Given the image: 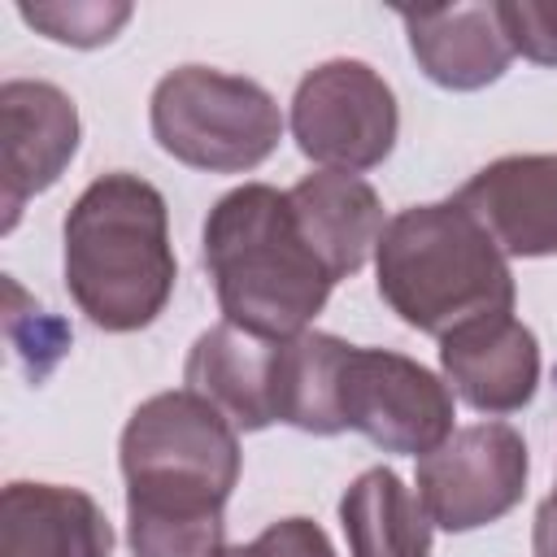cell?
Masks as SVG:
<instances>
[{"label":"cell","instance_id":"30bf717a","mask_svg":"<svg viewBox=\"0 0 557 557\" xmlns=\"http://www.w3.org/2000/svg\"><path fill=\"white\" fill-rule=\"evenodd\" d=\"M505 257H557V152H518L483 165L453 196Z\"/></svg>","mask_w":557,"mask_h":557},{"label":"cell","instance_id":"d6986e66","mask_svg":"<svg viewBox=\"0 0 557 557\" xmlns=\"http://www.w3.org/2000/svg\"><path fill=\"white\" fill-rule=\"evenodd\" d=\"M496 13L513 57L522 52L535 65H557V0H496Z\"/></svg>","mask_w":557,"mask_h":557},{"label":"cell","instance_id":"9c48e42d","mask_svg":"<svg viewBox=\"0 0 557 557\" xmlns=\"http://www.w3.org/2000/svg\"><path fill=\"white\" fill-rule=\"evenodd\" d=\"M0 148H4V231L30 196L48 191L78 152V109L44 78H9L0 87Z\"/></svg>","mask_w":557,"mask_h":557},{"label":"cell","instance_id":"2e32d148","mask_svg":"<svg viewBox=\"0 0 557 557\" xmlns=\"http://www.w3.org/2000/svg\"><path fill=\"white\" fill-rule=\"evenodd\" d=\"M348 557H431V518L396 470L374 466L339 496Z\"/></svg>","mask_w":557,"mask_h":557},{"label":"cell","instance_id":"5b68a950","mask_svg":"<svg viewBox=\"0 0 557 557\" xmlns=\"http://www.w3.org/2000/svg\"><path fill=\"white\" fill-rule=\"evenodd\" d=\"M152 139L183 165L209 174L257 170L283 139L274 96L244 74L178 65L152 87Z\"/></svg>","mask_w":557,"mask_h":557},{"label":"cell","instance_id":"7c38bea8","mask_svg":"<svg viewBox=\"0 0 557 557\" xmlns=\"http://www.w3.org/2000/svg\"><path fill=\"white\" fill-rule=\"evenodd\" d=\"M409 30V52L418 70L448 91H479L496 83L509 61L513 44L500 26L496 4H444V9H400Z\"/></svg>","mask_w":557,"mask_h":557},{"label":"cell","instance_id":"ac0fdd59","mask_svg":"<svg viewBox=\"0 0 557 557\" xmlns=\"http://www.w3.org/2000/svg\"><path fill=\"white\" fill-rule=\"evenodd\" d=\"M17 17L35 30H44L57 44L70 48H100L109 44L126 22L131 4L122 0H70V4H17Z\"/></svg>","mask_w":557,"mask_h":557},{"label":"cell","instance_id":"8fae6325","mask_svg":"<svg viewBox=\"0 0 557 557\" xmlns=\"http://www.w3.org/2000/svg\"><path fill=\"white\" fill-rule=\"evenodd\" d=\"M448 387L479 413H518L540 387V344L513 313L474 318L440 339Z\"/></svg>","mask_w":557,"mask_h":557},{"label":"cell","instance_id":"4fadbf2b","mask_svg":"<svg viewBox=\"0 0 557 557\" xmlns=\"http://www.w3.org/2000/svg\"><path fill=\"white\" fill-rule=\"evenodd\" d=\"M104 509L61 483H9L0 492V557H109Z\"/></svg>","mask_w":557,"mask_h":557},{"label":"cell","instance_id":"44dd1931","mask_svg":"<svg viewBox=\"0 0 557 557\" xmlns=\"http://www.w3.org/2000/svg\"><path fill=\"white\" fill-rule=\"evenodd\" d=\"M531 553H535V557H557V496H544L540 509H535Z\"/></svg>","mask_w":557,"mask_h":557},{"label":"cell","instance_id":"9a60e30c","mask_svg":"<svg viewBox=\"0 0 557 557\" xmlns=\"http://www.w3.org/2000/svg\"><path fill=\"white\" fill-rule=\"evenodd\" d=\"M274 348L278 339H261L231 322H218L196 335L183 366V387L205 396L235 431H265L274 422Z\"/></svg>","mask_w":557,"mask_h":557},{"label":"cell","instance_id":"6da1fadb","mask_svg":"<svg viewBox=\"0 0 557 557\" xmlns=\"http://www.w3.org/2000/svg\"><path fill=\"white\" fill-rule=\"evenodd\" d=\"M126 540L135 557H222L239 483V431L196 392H157L122 426Z\"/></svg>","mask_w":557,"mask_h":557},{"label":"cell","instance_id":"ffe728a7","mask_svg":"<svg viewBox=\"0 0 557 557\" xmlns=\"http://www.w3.org/2000/svg\"><path fill=\"white\" fill-rule=\"evenodd\" d=\"M222 557H335V548L313 518H278L257 540L235 544Z\"/></svg>","mask_w":557,"mask_h":557},{"label":"cell","instance_id":"8992f818","mask_svg":"<svg viewBox=\"0 0 557 557\" xmlns=\"http://www.w3.org/2000/svg\"><path fill=\"white\" fill-rule=\"evenodd\" d=\"M292 139L322 170H374L392 157L400 109L387 78L352 57L313 65L292 96Z\"/></svg>","mask_w":557,"mask_h":557},{"label":"cell","instance_id":"7a4b0ae2","mask_svg":"<svg viewBox=\"0 0 557 557\" xmlns=\"http://www.w3.org/2000/svg\"><path fill=\"white\" fill-rule=\"evenodd\" d=\"M61 244L65 292L91 326L144 331L170 305L178 278L170 209L148 178L113 170L87 183L65 213Z\"/></svg>","mask_w":557,"mask_h":557},{"label":"cell","instance_id":"ba28073f","mask_svg":"<svg viewBox=\"0 0 557 557\" xmlns=\"http://www.w3.org/2000/svg\"><path fill=\"white\" fill-rule=\"evenodd\" d=\"M527 470V440L509 422H470L418 457V500L435 527L479 531L522 500Z\"/></svg>","mask_w":557,"mask_h":557},{"label":"cell","instance_id":"52a82bcc","mask_svg":"<svg viewBox=\"0 0 557 557\" xmlns=\"http://www.w3.org/2000/svg\"><path fill=\"white\" fill-rule=\"evenodd\" d=\"M339 418L344 431L405 457H426L457 431L453 387L392 348H348L339 370Z\"/></svg>","mask_w":557,"mask_h":557},{"label":"cell","instance_id":"7402d4cb","mask_svg":"<svg viewBox=\"0 0 557 557\" xmlns=\"http://www.w3.org/2000/svg\"><path fill=\"white\" fill-rule=\"evenodd\" d=\"M553 496H557V492H553Z\"/></svg>","mask_w":557,"mask_h":557},{"label":"cell","instance_id":"277c9868","mask_svg":"<svg viewBox=\"0 0 557 557\" xmlns=\"http://www.w3.org/2000/svg\"><path fill=\"white\" fill-rule=\"evenodd\" d=\"M374 274L387 309L435 339L474 318L513 313L509 257L457 200L409 205L387 218Z\"/></svg>","mask_w":557,"mask_h":557},{"label":"cell","instance_id":"e0dca14e","mask_svg":"<svg viewBox=\"0 0 557 557\" xmlns=\"http://www.w3.org/2000/svg\"><path fill=\"white\" fill-rule=\"evenodd\" d=\"M352 344L326 331H300L292 339H278L274 348V422H287L309 435H339V370Z\"/></svg>","mask_w":557,"mask_h":557},{"label":"cell","instance_id":"5bb4252c","mask_svg":"<svg viewBox=\"0 0 557 557\" xmlns=\"http://www.w3.org/2000/svg\"><path fill=\"white\" fill-rule=\"evenodd\" d=\"M287 200L300 235L309 239V248L318 252V261L331 270L335 283L357 274L383 239V226H387L383 200L357 174H344V170L305 174L287 191Z\"/></svg>","mask_w":557,"mask_h":557},{"label":"cell","instance_id":"3957f363","mask_svg":"<svg viewBox=\"0 0 557 557\" xmlns=\"http://www.w3.org/2000/svg\"><path fill=\"white\" fill-rule=\"evenodd\" d=\"M200 244L222 322L261 339L309 331L335 287L331 270L300 235L287 191L270 183L226 191L209 209Z\"/></svg>","mask_w":557,"mask_h":557}]
</instances>
